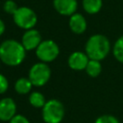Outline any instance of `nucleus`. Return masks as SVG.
I'll return each instance as SVG.
<instances>
[{
  "mask_svg": "<svg viewBox=\"0 0 123 123\" xmlns=\"http://www.w3.org/2000/svg\"><path fill=\"white\" fill-rule=\"evenodd\" d=\"M60 54L59 45L52 39H45L36 49V55L37 59L45 63L54 62Z\"/></svg>",
  "mask_w": 123,
  "mask_h": 123,
  "instance_id": "obj_6",
  "label": "nucleus"
},
{
  "mask_svg": "<svg viewBox=\"0 0 123 123\" xmlns=\"http://www.w3.org/2000/svg\"><path fill=\"white\" fill-rule=\"evenodd\" d=\"M85 50L89 60L102 61L110 54L111 42L106 36L95 34L86 40Z\"/></svg>",
  "mask_w": 123,
  "mask_h": 123,
  "instance_id": "obj_2",
  "label": "nucleus"
},
{
  "mask_svg": "<svg viewBox=\"0 0 123 123\" xmlns=\"http://www.w3.org/2000/svg\"><path fill=\"white\" fill-rule=\"evenodd\" d=\"M41 41H42V37L40 33L35 28H33L30 30H26L24 32L20 42L26 51H32V50H36Z\"/></svg>",
  "mask_w": 123,
  "mask_h": 123,
  "instance_id": "obj_7",
  "label": "nucleus"
},
{
  "mask_svg": "<svg viewBox=\"0 0 123 123\" xmlns=\"http://www.w3.org/2000/svg\"><path fill=\"white\" fill-rule=\"evenodd\" d=\"M26 52L21 42L6 39L0 44V61L8 66H17L25 60Z\"/></svg>",
  "mask_w": 123,
  "mask_h": 123,
  "instance_id": "obj_1",
  "label": "nucleus"
},
{
  "mask_svg": "<svg viewBox=\"0 0 123 123\" xmlns=\"http://www.w3.org/2000/svg\"><path fill=\"white\" fill-rule=\"evenodd\" d=\"M94 123H119V120L111 114H103L96 118Z\"/></svg>",
  "mask_w": 123,
  "mask_h": 123,
  "instance_id": "obj_18",
  "label": "nucleus"
},
{
  "mask_svg": "<svg viewBox=\"0 0 123 123\" xmlns=\"http://www.w3.org/2000/svg\"><path fill=\"white\" fill-rule=\"evenodd\" d=\"M82 6L84 11L88 14H95L100 12L103 6V0H83Z\"/></svg>",
  "mask_w": 123,
  "mask_h": 123,
  "instance_id": "obj_13",
  "label": "nucleus"
},
{
  "mask_svg": "<svg viewBox=\"0 0 123 123\" xmlns=\"http://www.w3.org/2000/svg\"><path fill=\"white\" fill-rule=\"evenodd\" d=\"M69 28L71 32L77 35H81L86 32L87 23L85 18V16L79 12H75L71 16H69V21H68Z\"/></svg>",
  "mask_w": 123,
  "mask_h": 123,
  "instance_id": "obj_11",
  "label": "nucleus"
},
{
  "mask_svg": "<svg viewBox=\"0 0 123 123\" xmlns=\"http://www.w3.org/2000/svg\"><path fill=\"white\" fill-rule=\"evenodd\" d=\"M29 103L34 108H43L46 103L45 97L39 91H32L29 95Z\"/></svg>",
  "mask_w": 123,
  "mask_h": 123,
  "instance_id": "obj_15",
  "label": "nucleus"
},
{
  "mask_svg": "<svg viewBox=\"0 0 123 123\" xmlns=\"http://www.w3.org/2000/svg\"><path fill=\"white\" fill-rule=\"evenodd\" d=\"M64 114V106L57 99H50L46 101L41 111V116L45 123H61Z\"/></svg>",
  "mask_w": 123,
  "mask_h": 123,
  "instance_id": "obj_3",
  "label": "nucleus"
},
{
  "mask_svg": "<svg viewBox=\"0 0 123 123\" xmlns=\"http://www.w3.org/2000/svg\"><path fill=\"white\" fill-rule=\"evenodd\" d=\"M9 123H30L29 119L24 116L23 114H19V113H16L10 121Z\"/></svg>",
  "mask_w": 123,
  "mask_h": 123,
  "instance_id": "obj_20",
  "label": "nucleus"
},
{
  "mask_svg": "<svg viewBox=\"0 0 123 123\" xmlns=\"http://www.w3.org/2000/svg\"><path fill=\"white\" fill-rule=\"evenodd\" d=\"M113 57L119 62L123 63V36L118 37L112 46Z\"/></svg>",
  "mask_w": 123,
  "mask_h": 123,
  "instance_id": "obj_16",
  "label": "nucleus"
},
{
  "mask_svg": "<svg viewBox=\"0 0 123 123\" xmlns=\"http://www.w3.org/2000/svg\"><path fill=\"white\" fill-rule=\"evenodd\" d=\"M53 6L58 13L71 16L77 11L78 2L77 0H53Z\"/></svg>",
  "mask_w": 123,
  "mask_h": 123,
  "instance_id": "obj_10",
  "label": "nucleus"
},
{
  "mask_svg": "<svg viewBox=\"0 0 123 123\" xmlns=\"http://www.w3.org/2000/svg\"><path fill=\"white\" fill-rule=\"evenodd\" d=\"M17 9H18V6L16 5V3L13 0H7V1H5L4 5H3V10L8 14L12 15L16 12Z\"/></svg>",
  "mask_w": 123,
  "mask_h": 123,
  "instance_id": "obj_17",
  "label": "nucleus"
},
{
  "mask_svg": "<svg viewBox=\"0 0 123 123\" xmlns=\"http://www.w3.org/2000/svg\"><path fill=\"white\" fill-rule=\"evenodd\" d=\"M88 61H89V58L87 57L86 52L75 51L69 55L67 63L71 69L75 71H82L86 69Z\"/></svg>",
  "mask_w": 123,
  "mask_h": 123,
  "instance_id": "obj_9",
  "label": "nucleus"
},
{
  "mask_svg": "<svg viewBox=\"0 0 123 123\" xmlns=\"http://www.w3.org/2000/svg\"><path fill=\"white\" fill-rule=\"evenodd\" d=\"M9 88V81L8 79L0 73V94L5 93Z\"/></svg>",
  "mask_w": 123,
  "mask_h": 123,
  "instance_id": "obj_19",
  "label": "nucleus"
},
{
  "mask_svg": "<svg viewBox=\"0 0 123 123\" xmlns=\"http://www.w3.org/2000/svg\"><path fill=\"white\" fill-rule=\"evenodd\" d=\"M5 30H6V26H5V23H4V21L0 18V37L4 34V32H5Z\"/></svg>",
  "mask_w": 123,
  "mask_h": 123,
  "instance_id": "obj_21",
  "label": "nucleus"
},
{
  "mask_svg": "<svg viewBox=\"0 0 123 123\" xmlns=\"http://www.w3.org/2000/svg\"><path fill=\"white\" fill-rule=\"evenodd\" d=\"M85 71L91 78L98 77L100 75L101 71H102V64H101L100 61L89 60L88 62H87V64H86V67Z\"/></svg>",
  "mask_w": 123,
  "mask_h": 123,
  "instance_id": "obj_14",
  "label": "nucleus"
},
{
  "mask_svg": "<svg viewBox=\"0 0 123 123\" xmlns=\"http://www.w3.org/2000/svg\"><path fill=\"white\" fill-rule=\"evenodd\" d=\"M12 19L17 27L25 31L33 29L37 22V16L35 11L25 6L18 7L16 12L12 14Z\"/></svg>",
  "mask_w": 123,
  "mask_h": 123,
  "instance_id": "obj_4",
  "label": "nucleus"
},
{
  "mask_svg": "<svg viewBox=\"0 0 123 123\" xmlns=\"http://www.w3.org/2000/svg\"><path fill=\"white\" fill-rule=\"evenodd\" d=\"M33 86H34L33 84L27 77H21L17 79L14 83V90L16 93L20 95H25L30 93Z\"/></svg>",
  "mask_w": 123,
  "mask_h": 123,
  "instance_id": "obj_12",
  "label": "nucleus"
},
{
  "mask_svg": "<svg viewBox=\"0 0 123 123\" xmlns=\"http://www.w3.org/2000/svg\"><path fill=\"white\" fill-rule=\"evenodd\" d=\"M51 77V69L45 62H39L33 64L29 70L28 78L34 86L40 87L48 83Z\"/></svg>",
  "mask_w": 123,
  "mask_h": 123,
  "instance_id": "obj_5",
  "label": "nucleus"
},
{
  "mask_svg": "<svg viewBox=\"0 0 123 123\" xmlns=\"http://www.w3.org/2000/svg\"><path fill=\"white\" fill-rule=\"evenodd\" d=\"M16 114V104L11 97H4L0 100V120L10 121Z\"/></svg>",
  "mask_w": 123,
  "mask_h": 123,
  "instance_id": "obj_8",
  "label": "nucleus"
}]
</instances>
